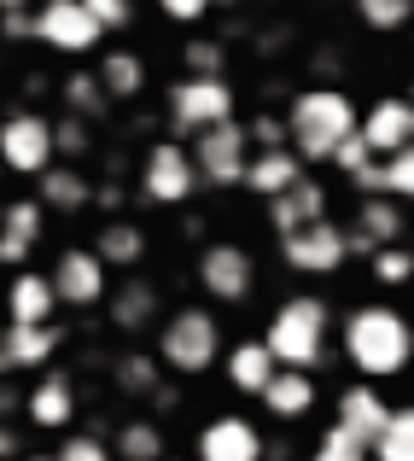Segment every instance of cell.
<instances>
[{
    "label": "cell",
    "mask_w": 414,
    "mask_h": 461,
    "mask_svg": "<svg viewBox=\"0 0 414 461\" xmlns=\"http://www.w3.org/2000/svg\"><path fill=\"white\" fill-rule=\"evenodd\" d=\"M12 456H18V432L0 427V461H12Z\"/></svg>",
    "instance_id": "44"
},
{
    "label": "cell",
    "mask_w": 414,
    "mask_h": 461,
    "mask_svg": "<svg viewBox=\"0 0 414 461\" xmlns=\"http://www.w3.org/2000/svg\"><path fill=\"white\" fill-rule=\"evenodd\" d=\"M356 135V105L338 88H303L286 112V147L298 152V164H333L338 140Z\"/></svg>",
    "instance_id": "1"
},
{
    "label": "cell",
    "mask_w": 414,
    "mask_h": 461,
    "mask_svg": "<svg viewBox=\"0 0 414 461\" xmlns=\"http://www.w3.org/2000/svg\"><path fill=\"white\" fill-rule=\"evenodd\" d=\"M385 420H392V403L380 397V385H345V392H338V420L333 427L345 432L350 444L374 450L380 432H385Z\"/></svg>",
    "instance_id": "12"
},
{
    "label": "cell",
    "mask_w": 414,
    "mask_h": 461,
    "mask_svg": "<svg viewBox=\"0 0 414 461\" xmlns=\"http://www.w3.org/2000/svg\"><path fill=\"white\" fill-rule=\"evenodd\" d=\"M94 258H100L105 269H135V263L146 258V228H135V222H105Z\"/></svg>",
    "instance_id": "27"
},
{
    "label": "cell",
    "mask_w": 414,
    "mask_h": 461,
    "mask_svg": "<svg viewBox=\"0 0 414 461\" xmlns=\"http://www.w3.org/2000/svg\"><path fill=\"white\" fill-rule=\"evenodd\" d=\"M222 357V327L211 310H176L169 321H158V362L176 374H204Z\"/></svg>",
    "instance_id": "4"
},
{
    "label": "cell",
    "mask_w": 414,
    "mask_h": 461,
    "mask_svg": "<svg viewBox=\"0 0 414 461\" xmlns=\"http://www.w3.org/2000/svg\"><path fill=\"white\" fill-rule=\"evenodd\" d=\"M280 251H286V263H292L298 275H333L338 263L350 258L345 228H338V222H310V228H298V234L280 240Z\"/></svg>",
    "instance_id": "11"
},
{
    "label": "cell",
    "mask_w": 414,
    "mask_h": 461,
    "mask_svg": "<svg viewBox=\"0 0 414 461\" xmlns=\"http://www.w3.org/2000/svg\"><path fill=\"white\" fill-rule=\"evenodd\" d=\"M374 281H380V286H409V281H414V258H409V246H385V251H374Z\"/></svg>",
    "instance_id": "34"
},
{
    "label": "cell",
    "mask_w": 414,
    "mask_h": 461,
    "mask_svg": "<svg viewBox=\"0 0 414 461\" xmlns=\"http://www.w3.org/2000/svg\"><path fill=\"white\" fill-rule=\"evenodd\" d=\"M23 415L41 432H65L70 420H76V385H70L65 374H41V380L30 385V397H23Z\"/></svg>",
    "instance_id": "18"
},
{
    "label": "cell",
    "mask_w": 414,
    "mask_h": 461,
    "mask_svg": "<svg viewBox=\"0 0 414 461\" xmlns=\"http://www.w3.org/2000/svg\"><path fill=\"white\" fill-rule=\"evenodd\" d=\"M94 193H88V176H82V169H47L41 176V204H53V211H82V204H88Z\"/></svg>",
    "instance_id": "29"
},
{
    "label": "cell",
    "mask_w": 414,
    "mask_h": 461,
    "mask_svg": "<svg viewBox=\"0 0 414 461\" xmlns=\"http://www.w3.org/2000/svg\"><path fill=\"white\" fill-rule=\"evenodd\" d=\"M0 374H12V357H6V327H0Z\"/></svg>",
    "instance_id": "45"
},
{
    "label": "cell",
    "mask_w": 414,
    "mask_h": 461,
    "mask_svg": "<svg viewBox=\"0 0 414 461\" xmlns=\"http://www.w3.org/2000/svg\"><path fill=\"white\" fill-rule=\"evenodd\" d=\"M0 176H6V164H0Z\"/></svg>",
    "instance_id": "50"
},
{
    "label": "cell",
    "mask_w": 414,
    "mask_h": 461,
    "mask_svg": "<svg viewBox=\"0 0 414 461\" xmlns=\"http://www.w3.org/2000/svg\"><path fill=\"white\" fill-rule=\"evenodd\" d=\"M117 461H164V427L158 420H123L117 427Z\"/></svg>",
    "instance_id": "28"
},
{
    "label": "cell",
    "mask_w": 414,
    "mask_h": 461,
    "mask_svg": "<svg viewBox=\"0 0 414 461\" xmlns=\"http://www.w3.org/2000/svg\"><path fill=\"white\" fill-rule=\"evenodd\" d=\"M53 152L82 158V152H88V123H82V117H65V123H53Z\"/></svg>",
    "instance_id": "38"
},
{
    "label": "cell",
    "mask_w": 414,
    "mask_h": 461,
    "mask_svg": "<svg viewBox=\"0 0 414 461\" xmlns=\"http://www.w3.org/2000/svg\"><path fill=\"white\" fill-rule=\"evenodd\" d=\"M53 310H58V293H53L47 275L23 269V275L6 281V327H47Z\"/></svg>",
    "instance_id": "17"
},
{
    "label": "cell",
    "mask_w": 414,
    "mask_h": 461,
    "mask_svg": "<svg viewBox=\"0 0 414 461\" xmlns=\"http://www.w3.org/2000/svg\"><path fill=\"white\" fill-rule=\"evenodd\" d=\"M356 135H362V147H368L374 158L403 152L409 140H414V105H409V100H397V94H385V100H374V105H368V117L356 123Z\"/></svg>",
    "instance_id": "14"
},
{
    "label": "cell",
    "mask_w": 414,
    "mask_h": 461,
    "mask_svg": "<svg viewBox=\"0 0 414 461\" xmlns=\"http://www.w3.org/2000/svg\"><path fill=\"white\" fill-rule=\"evenodd\" d=\"M263 409L274 420H303L315 409V380L303 368H274V380L263 385Z\"/></svg>",
    "instance_id": "20"
},
{
    "label": "cell",
    "mask_w": 414,
    "mask_h": 461,
    "mask_svg": "<svg viewBox=\"0 0 414 461\" xmlns=\"http://www.w3.org/2000/svg\"><path fill=\"white\" fill-rule=\"evenodd\" d=\"M274 368H280V362L269 357V345H263V339H246V345L228 350V385H234V392H246V397H263V385L274 380Z\"/></svg>",
    "instance_id": "22"
},
{
    "label": "cell",
    "mask_w": 414,
    "mask_h": 461,
    "mask_svg": "<svg viewBox=\"0 0 414 461\" xmlns=\"http://www.w3.org/2000/svg\"><path fill=\"white\" fill-rule=\"evenodd\" d=\"M0 18H6L0 30H6L12 41H18V35H35V18H30V12H0Z\"/></svg>",
    "instance_id": "43"
},
{
    "label": "cell",
    "mask_w": 414,
    "mask_h": 461,
    "mask_svg": "<svg viewBox=\"0 0 414 461\" xmlns=\"http://www.w3.org/2000/svg\"><path fill=\"white\" fill-rule=\"evenodd\" d=\"M65 105H70V112L82 117V123H88V117H100V112H105V105H112V100H105L100 77H88V70H76V77L65 82Z\"/></svg>",
    "instance_id": "32"
},
{
    "label": "cell",
    "mask_w": 414,
    "mask_h": 461,
    "mask_svg": "<svg viewBox=\"0 0 414 461\" xmlns=\"http://www.w3.org/2000/svg\"><path fill=\"white\" fill-rule=\"evenodd\" d=\"M292 181H303V164H298V152H292V147L257 152V158L246 164V187H251V193H263V199H280Z\"/></svg>",
    "instance_id": "23"
},
{
    "label": "cell",
    "mask_w": 414,
    "mask_h": 461,
    "mask_svg": "<svg viewBox=\"0 0 414 461\" xmlns=\"http://www.w3.org/2000/svg\"><path fill=\"white\" fill-rule=\"evenodd\" d=\"M53 293H58V304H76V310H88V304H100L105 298V263L94 258V251H82V246H70V251H58V263H53Z\"/></svg>",
    "instance_id": "13"
},
{
    "label": "cell",
    "mask_w": 414,
    "mask_h": 461,
    "mask_svg": "<svg viewBox=\"0 0 414 461\" xmlns=\"http://www.w3.org/2000/svg\"><path fill=\"white\" fill-rule=\"evenodd\" d=\"M187 77H222V47L216 41H193L187 47Z\"/></svg>",
    "instance_id": "40"
},
{
    "label": "cell",
    "mask_w": 414,
    "mask_h": 461,
    "mask_svg": "<svg viewBox=\"0 0 414 461\" xmlns=\"http://www.w3.org/2000/svg\"><path fill=\"white\" fill-rule=\"evenodd\" d=\"M269 222H274L280 240L298 234V228H310V222H327V187H315V181H292L280 199H269Z\"/></svg>",
    "instance_id": "19"
},
{
    "label": "cell",
    "mask_w": 414,
    "mask_h": 461,
    "mask_svg": "<svg viewBox=\"0 0 414 461\" xmlns=\"http://www.w3.org/2000/svg\"><path fill=\"white\" fill-rule=\"evenodd\" d=\"M246 135H251V147H257V152H274V147H286V123H274V117H257V123H251Z\"/></svg>",
    "instance_id": "41"
},
{
    "label": "cell",
    "mask_w": 414,
    "mask_h": 461,
    "mask_svg": "<svg viewBox=\"0 0 414 461\" xmlns=\"http://www.w3.org/2000/svg\"><path fill=\"white\" fill-rule=\"evenodd\" d=\"M409 333H414V321H409Z\"/></svg>",
    "instance_id": "52"
},
{
    "label": "cell",
    "mask_w": 414,
    "mask_h": 461,
    "mask_svg": "<svg viewBox=\"0 0 414 461\" xmlns=\"http://www.w3.org/2000/svg\"><path fill=\"white\" fill-rule=\"evenodd\" d=\"M164 461H169V456H164Z\"/></svg>",
    "instance_id": "54"
},
{
    "label": "cell",
    "mask_w": 414,
    "mask_h": 461,
    "mask_svg": "<svg viewBox=\"0 0 414 461\" xmlns=\"http://www.w3.org/2000/svg\"><path fill=\"white\" fill-rule=\"evenodd\" d=\"M356 18L368 30H403L414 18V0H356Z\"/></svg>",
    "instance_id": "33"
},
{
    "label": "cell",
    "mask_w": 414,
    "mask_h": 461,
    "mask_svg": "<svg viewBox=\"0 0 414 461\" xmlns=\"http://www.w3.org/2000/svg\"><path fill=\"white\" fill-rule=\"evenodd\" d=\"M199 461H263V432L246 415H216L199 432Z\"/></svg>",
    "instance_id": "16"
},
{
    "label": "cell",
    "mask_w": 414,
    "mask_h": 461,
    "mask_svg": "<svg viewBox=\"0 0 414 461\" xmlns=\"http://www.w3.org/2000/svg\"><path fill=\"white\" fill-rule=\"evenodd\" d=\"M385 199H414V140L385 158Z\"/></svg>",
    "instance_id": "35"
},
{
    "label": "cell",
    "mask_w": 414,
    "mask_h": 461,
    "mask_svg": "<svg viewBox=\"0 0 414 461\" xmlns=\"http://www.w3.org/2000/svg\"><path fill=\"white\" fill-rule=\"evenodd\" d=\"M35 41L53 47V53H94V47L105 41V30L88 18V6L82 0H41V12H35Z\"/></svg>",
    "instance_id": "9"
},
{
    "label": "cell",
    "mask_w": 414,
    "mask_h": 461,
    "mask_svg": "<svg viewBox=\"0 0 414 461\" xmlns=\"http://www.w3.org/2000/svg\"><path fill=\"white\" fill-rule=\"evenodd\" d=\"M327 327H333V310L321 304V298H286V304L274 310L269 333H263V345H269V357L280 362V368H303L310 374L315 362H321L327 350Z\"/></svg>",
    "instance_id": "3"
},
{
    "label": "cell",
    "mask_w": 414,
    "mask_h": 461,
    "mask_svg": "<svg viewBox=\"0 0 414 461\" xmlns=\"http://www.w3.org/2000/svg\"><path fill=\"white\" fill-rule=\"evenodd\" d=\"M53 461H112V450H105L94 432H70L65 444H58V456Z\"/></svg>",
    "instance_id": "37"
},
{
    "label": "cell",
    "mask_w": 414,
    "mask_h": 461,
    "mask_svg": "<svg viewBox=\"0 0 414 461\" xmlns=\"http://www.w3.org/2000/svg\"><path fill=\"white\" fill-rule=\"evenodd\" d=\"M409 105H414V88H409Z\"/></svg>",
    "instance_id": "49"
},
{
    "label": "cell",
    "mask_w": 414,
    "mask_h": 461,
    "mask_svg": "<svg viewBox=\"0 0 414 461\" xmlns=\"http://www.w3.org/2000/svg\"><path fill=\"white\" fill-rule=\"evenodd\" d=\"M374 461H414V409H392L380 444H374Z\"/></svg>",
    "instance_id": "30"
},
{
    "label": "cell",
    "mask_w": 414,
    "mask_h": 461,
    "mask_svg": "<svg viewBox=\"0 0 414 461\" xmlns=\"http://www.w3.org/2000/svg\"><path fill=\"white\" fill-rule=\"evenodd\" d=\"M0 211H6V199H0Z\"/></svg>",
    "instance_id": "51"
},
{
    "label": "cell",
    "mask_w": 414,
    "mask_h": 461,
    "mask_svg": "<svg viewBox=\"0 0 414 461\" xmlns=\"http://www.w3.org/2000/svg\"><path fill=\"white\" fill-rule=\"evenodd\" d=\"M169 117H176L181 135L234 123V88H228L222 77H181L176 88H169Z\"/></svg>",
    "instance_id": "6"
},
{
    "label": "cell",
    "mask_w": 414,
    "mask_h": 461,
    "mask_svg": "<svg viewBox=\"0 0 414 461\" xmlns=\"http://www.w3.org/2000/svg\"><path fill=\"white\" fill-rule=\"evenodd\" d=\"M35 240H41V204L12 199L0 211V263H23L35 251Z\"/></svg>",
    "instance_id": "21"
},
{
    "label": "cell",
    "mask_w": 414,
    "mask_h": 461,
    "mask_svg": "<svg viewBox=\"0 0 414 461\" xmlns=\"http://www.w3.org/2000/svg\"><path fill=\"white\" fill-rule=\"evenodd\" d=\"M94 77H100L105 100H135V94L146 88V65H140V53H129V47H112Z\"/></svg>",
    "instance_id": "26"
},
{
    "label": "cell",
    "mask_w": 414,
    "mask_h": 461,
    "mask_svg": "<svg viewBox=\"0 0 414 461\" xmlns=\"http://www.w3.org/2000/svg\"><path fill=\"white\" fill-rule=\"evenodd\" d=\"M251 281H257V269H251V251L246 246L216 240V246L199 251V286L216 298V304H246V298H251Z\"/></svg>",
    "instance_id": "10"
},
{
    "label": "cell",
    "mask_w": 414,
    "mask_h": 461,
    "mask_svg": "<svg viewBox=\"0 0 414 461\" xmlns=\"http://www.w3.org/2000/svg\"><path fill=\"white\" fill-rule=\"evenodd\" d=\"M193 169H199V187H239L251 164V135L239 123H216L193 135Z\"/></svg>",
    "instance_id": "5"
},
{
    "label": "cell",
    "mask_w": 414,
    "mask_h": 461,
    "mask_svg": "<svg viewBox=\"0 0 414 461\" xmlns=\"http://www.w3.org/2000/svg\"><path fill=\"white\" fill-rule=\"evenodd\" d=\"M204 6H222V0H204Z\"/></svg>",
    "instance_id": "48"
},
{
    "label": "cell",
    "mask_w": 414,
    "mask_h": 461,
    "mask_svg": "<svg viewBox=\"0 0 414 461\" xmlns=\"http://www.w3.org/2000/svg\"><path fill=\"white\" fill-rule=\"evenodd\" d=\"M117 385H123L129 397H152L158 392V357H146V350L117 357Z\"/></svg>",
    "instance_id": "31"
},
{
    "label": "cell",
    "mask_w": 414,
    "mask_h": 461,
    "mask_svg": "<svg viewBox=\"0 0 414 461\" xmlns=\"http://www.w3.org/2000/svg\"><path fill=\"white\" fill-rule=\"evenodd\" d=\"M58 350V327H6V357H12V374L23 368H47Z\"/></svg>",
    "instance_id": "25"
},
{
    "label": "cell",
    "mask_w": 414,
    "mask_h": 461,
    "mask_svg": "<svg viewBox=\"0 0 414 461\" xmlns=\"http://www.w3.org/2000/svg\"><path fill=\"white\" fill-rule=\"evenodd\" d=\"M0 12H30V0H0Z\"/></svg>",
    "instance_id": "46"
},
{
    "label": "cell",
    "mask_w": 414,
    "mask_h": 461,
    "mask_svg": "<svg viewBox=\"0 0 414 461\" xmlns=\"http://www.w3.org/2000/svg\"><path fill=\"white\" fill-rule=\"evenodd\" d=\"M112 327H123V333H146V327H158V286L152 281H123V286H117Z\"/></svg>",
    "instance_id": "24"
},
{
    "label": "cell",
    "mask_w": 414,
    "mask_h": 461,
    "mask_svg": "<svg viewBox=\"0 0 414 461\" xmlns=\"http://www.w3.org/2000/svg\"><path fill=\"white\" fill-rule=\"evenodd\" d=\"M345 357L356 362V374H368V380H392V374H403L409 357H414V333H409L403 310H392V304L350 310V321H345Z\"/></svg>",
    "instance_id": "2"
},
{
    "label": "cell",
    "mask_w": 414,
    "mask_h": 461,
    "mask_svg": "<svg viewBox=\"0 0 414 461\" xmlns=\"http://www.w3.org/2000/svg\"><path fill=\"white\" fill-rule=\"evenodd\" d=\"M158 12H164V18H176V23H193V18H204V0H158Z\"/></svg>",
    "instance_id": "42"
},
{
    "label": "cell",
    "mask_w": 414,
    "mask_h": 461,
    "mask_svg": "<svg viewBox=\"0 0 414 461\" xmlns=\"http://www.w3.org/2000/svg\"><path fill=\"white\" fill-rule=\"evenodd\" d=\"M345 246L374 258L385 246H403V204L397 199H362L356 204V222L345 228Z\"/></svg>",
    "instance_id": "15"
},
{
    "label": "cell",
    "mask_w": 414,
    "mask_h": 461,
    "mask_svg": "<svg viewBox=\"0 0 414 461\" xmlns=\"http://www.w3.org/2000/svg\"><path fill=\"white\" fill-rule=\"evenodd\" d=\"M82 6H88V18L100 23V30H123V23L135 18V6H129V0H82Z\"/></svg>",
    "instance_id": "39"
},
{
    "label": "cell",
    "mask_w": 414,
    "mask_h": 461,
    "mask_svg": "<svg viewBox=\"0 0 414 461\" xmlns=\"http://www.w3.org/2000/svg\"><path fill=\"white\" fill-rule=\"evenodd\" d=\"M53 123L41 112H12L0 123V164L18 169V176H47L53 169Z\"/></svg>",
    "instance_id": "7"
},
{
    "label": "cell",
    "mask_w": 414,
    "mask_h": 461,
    "mask_svg": "<svg viewBox=\"0 0 414 461\" xmlns=\"http://www.w3.org/2000/svg\"><path fill=\"white\" fill-rule=\"evenodd\" d=\"M0 65H6V59H0Z\"/></svg>",
    "instance_id": "53"
},
{
    "label": "cell",
    "mask_w": 414,
    "mask_h": 461,
    "mask_svg": "<svg viewBox=\"0 0 414 461\" xmlns=\"http://www.w3.org/2000/svg\"><path fill=\"white\" fill-rule=\"evenodd\" d=\"M18 461H53V456H18Z\"/></svg>",
    "instance_id": "47"
},
{
    "label": "cell",
    "mask_w": 414,
    "mask_h": 461,
    "mask_svg": "<svg viewBox=\"0 0 414 461\" xmlns=\"http://www.w3.org/2000/svg\"><path fill=\"white\" fill-rule=\"evenodd\" d=\"M140 187L152 204H187L199 193V169H193V152L181 140H158L140 164Z\"/></svg>",
    "instance_id": "8"
},
{
    "label": "cell",
    "mask_w": 414,
    "mask_h": 461,
    "mask_svg": "<svg viewBox=\"0 0 414 461\" xmlns=\"http://www.w3.org/2000/svg\"><path fill=\"white\" fill-rule=\"evenodd\" d=\"M310 461H368V450H362V444H350L338 427H327V438L310 450Z\"/></svg>",
    "instance_id": "36"
}]
</instances>
